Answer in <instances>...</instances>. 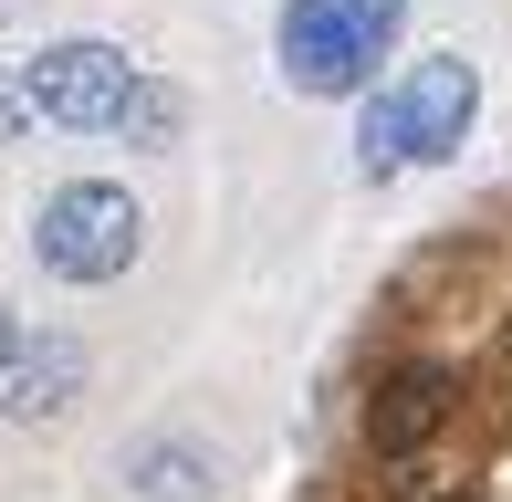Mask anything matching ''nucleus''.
I'll list each match as a JSON object with an SVG mask.
<instances>
[{
    "label": "nucleus",
    "mask_w": 512,
    "mask_h": 502,
    "mask_svg": "<svg viewBox=\"0 0 512 502\" xmlns=\"http://www.w3.org/2000/svg\"><path fill=\"white\" fill-rule=\"evenodd\" d=\"M439 419H450V367H398L366 398V450H377V461H408Z\"/></svg>",
    "instance_id": "obj_7"
},
{
    "label": "nucleus",
    "mask_w": 512,
    "mask_h": 502,
    "mask_svg": "<svg viewBox=\"0 0 512 502\" xmlns=\"http://www.w3.org/2000/svg\"><path fill=\"white\" fill-rule=\"evenodd\" d=\"M32 116L63 126V136H126V105H136V63L115 42H42L32 63Z\"/></svg>",
    "instance_id": "obj_4"
},
{
    "label": "nucleus",
    "mask_w": 512,
    "mask_h": 502,
    "mask_svg": "<svg viewBox=\"0 0 512 502\" xmlns=\"http://www.w3.org/2000/svg\"><path fill=\"white\" fill-rule=\"evenodd\" d=\"M178 126V95H157V84H136V105H126V136H168Z\"/></svg>",
    "instance_id": "obj_9"
},
{
    "label": "nucleus",
    "mask_w": 512,
    "mask_h": 502,
    "mask_svg": "<svg viewBox=\"0 0 512 502\" xmlns=\"http://www.w3.org/2000/svg\"><path fill=\"white\" fill-rule=\"evenodd\" d=\"M84 377H95L84 335H21V346L0 356V419L11 429H53L63 408L84 398Z\"/></svg>",
    "instance_id": "obj_5"
},
{
    "label": "nucleus",
    "mask_w": 512,
    "mask_h": 502,
    "mask_svg": "<svg viewBox=\"0 0 512 502\" xmlns=\"http://www.w3.org/2000/svg\"><path fill=\"white\" fill-rule=\"evenodd\" d=\"M408 0H293L283 11V84L293 95H356L387 63Z\"/></svg>",
    "instance_id": "obj_3"
},
{
    "label": "nucleus",
    "mask_w": 512,
    "mask_h": 502,
    "mask_svg": "<svg viewBox=\"0 0 512 502\" xmlns=\"http://www.w3.org/2000/svg\"><path fill=\"white\" fill-rule=\"evenodd\" d=\"M21 126H32V74L0 63V147H21Z\"/></svg>",
    "instance_id": "obj_8"
},
{
    "label": "nucleus",
    "mask_w": 512,
    "mask_h": 502,
    "mask_svg": "<svg viewBox=\"0 0 512 502\" xmlns=\"http://www.w3.org/2000/svg\"><path fill=\"white\" fill-rule=\"evenodd\" d=\"M147 251V210L115 178H63L53 199L32 210V262L53 283H115V272Z\"/></svg>",
    "instance_id": "obj_2"
},
{
    "label": "nucleus",
    "mask_w": 512,
    "mask_h": 502,
    "mask_svg": "<svg viewBox=\"0 0 512 502\" xmlns=\"http://www.w3.org/2000/svg\"><path fill=\"white\" fill-rule=\"evenodd\" d=\"M21 335H32V325H21V314H11V304H0V356H11V346H21Z\"/></svg>",
    "instance_id": "obj_10"
},
{
    "label": "nucleus",
    "mask_w": 512,
    "mask_h": 502,
    "mask_svg": "<svg viewBox=\"0 0 512 502\" xmlns=\"http://www.w3.org/2000/svg\"><path fill=\"white\" fill-rule=\"evenodd\" d=\"M471 116H481V74H471L460 53H429V63H408V74L366 105L356 157H366V178L429 168V157H450L460 136H471Z\"/></svg>",
    "instance_id": "obj_1"
},
{
    "label": "nucleus",
    "mask_w": 512,
    "mask_h": 502,
    "mask_svg": "<svg viewBox=\"0 0 512 502\" xmlns=\"http://www.w3.org/2000/svg\"><path fill=\"white\" fill-rule=\"evenodd\" d=\"M115 482L136 502H220V450H209L199 429H136V440L115 450Z\"/></svg>",
    "instance_id": "obj_6"
}]
</instances>
